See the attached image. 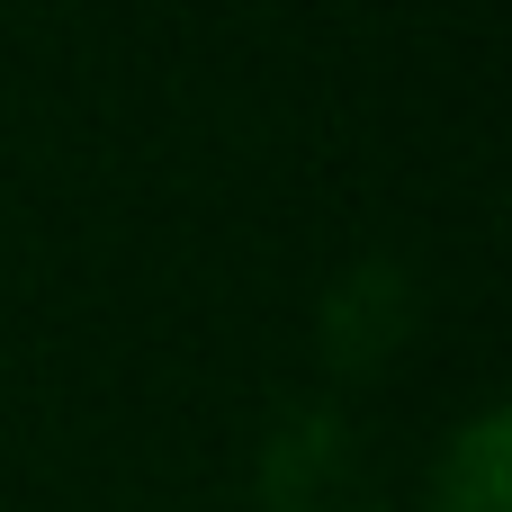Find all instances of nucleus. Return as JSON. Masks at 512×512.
Masks as SVG:
<instances>
[{"mask_svg":"<svg viewBox=\"0 0 512 512\" xmlns=\"http://www.w3.org/2000/svg\"><path fill=\"white\" fill-rule=\"evenodd\" d=\"M504 450H512L504 405L468 414L459 441H450V459H441V477H432V512H512V459Z\"/></svg>","mask_w":512,"mask_h":512,"instance_id":"1","label":"nucleus"}]
</instances>
